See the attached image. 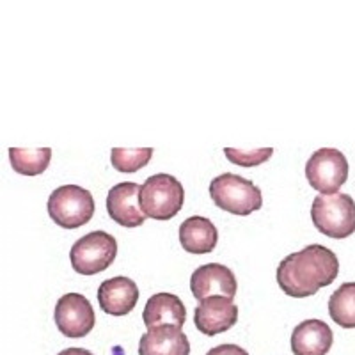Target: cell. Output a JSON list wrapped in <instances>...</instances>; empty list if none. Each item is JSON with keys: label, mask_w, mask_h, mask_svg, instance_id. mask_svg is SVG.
<instances>
[{"label": "cell", "mask_w": 355, "mask_h": 355, "mask_svg": "<svg viewBox=\"0 0 355 355\" xmlns=\"http://www.w3.org/2000/svg\"><path fill=\"white\" fill-rule=\"evenodd\" d=\"M338 274V256L327 247L313 243L279 263L277 284L293 299H306L334 283Z\"/></svg>", "instance_id": "1"}, {"label": "cell", "mask_w": 355, "mask_h": 355, "mask_svg": "<svg viewBox=\"0 0 355 355\" xmlns=\"http://www.w3.org/2000/svg\"><path fill=\"white\" fill-rule=\"evenodd\" d=\"M183 202H185V189L171 174H153L141 185L139 205L146 218L169 220L180 214Z\"/></svg>", "instance_id": "2"}, {"label": "cell", "mask_w": 355, "mask_h": 355, "mask_svg": "<svg viewBox=\"0 0 355 355\" xmlns=\"http://www.w3.org/2000/svg\"><path fill=\"white\" fill-rule=\"evenodd\" d=\"M311 218L316 230L329 239H348L355 233V201L348 194H320L313 199Z\"/></svg>", "instance_id": "3"}, {"label": "cell", "mask_w": 355, "mask_h": 355, "mask_svg": "<svg viewBox=\"0 0 355 355\" xmlns=\"http://www.w3.org/2000/svg\"><path fill=\"white\" fill-rule=\"evenodd\" d=\"M210 196L215 206L233 215H250L263 206L261 190L245 178L224 173L210 183Z\"/></svg>", "instance_id": "4"}, {"label": "cell", "mask_w": 355, "mask_h": 355, "mask_svg": "<svg viewBox=\"0 0 355 355\" xmlns=\"http://www.w3.org/2000/svg\"><path fill=\"white\" fill-rule=\"evenodd\" d=\"M49 215L59 227L77 230L94 215V199L89 190L78 185H62L49 198Z\"/></svg>", "instance_id": "5"}, {"label": "cell", "mask_w": 355, "mask_h": 355, "mask_svg": "<svg viewBox=\"0 0 355 355\" xmlns=\"http://www.w3.org/2000/svg\"><path fill=\"white\" fill-rule=\"evenodd\" d=\"M117 256V242L105 231H93L73 243L69 250L73 270L80 275H94L107 270Z\"/></svg>", "instance_id": "6"}, {"label": "cell", "mask_w": 355, "mask_h": 355, "mask_svg": "<svg viewBox=\"0 0 355 355\" xmlns=\"http://www.w3.org/2000/svg\"><path fill=\"white\" fill-rule=\"evenodd\" d=\"M306 178L309 185L323 196H334L348 180L347 157L336 148L315 151L306 164Z\"/></svg>", "instance_id": "7"}, {"label": "cell", "mask_w": 355, "mask_h": 355, "mask_svg": "<svg viewBox=\"0 0 355 355\" xmlns=\"http://www.w3.org/2000/svg\"><path fill=\"white\" fill-rule=\"evenodd\" d=\"M53 320L59 332L71 339L85 338L96 323L93 306L80 293L62 295L57 300Z\"/></svg>", "instance_id": "8"}, {"label": "cell", "mask_w": 355, "mask_h": 355, "mask_svg": "<svg viewBox=\"0 0 355 355\" xmlns=\"http://www.w3.org/2000/svg\"><path fill=\"white\" fill-rule=\"evenodd\" d=\"M239 322V306L230 297H208L196 307L194 323L205 336H217L230 331Z\"/></svg>", "instance_id": "9"}, {"label": "cell", "mask_w": 355, "mask_h": 355, "mask_svg": "<svg viewBox=\"0 0 355 355\" xmlns=\"http://www.w3.org/2000/svg\"><path fill=\"white\" fill-rule=\"evenodd\" d=\"M190 290L198 300H205L208 297H230L234 299L239 291V283L233 270L220 263H208L199 266L190 277Z\"/></svg>", "instance_id": "10"}, {"label": "cell", "mask_w": 355, "mask_h": 355, "mask_svg": "<svg viewBox=\"0 0 355 355\" xmlns=\"http://www.w3.org/2000/svg\"><path fill=\"white\" fill-rule=\"evenodd\" d=\"M141 187L133 182H123L114 185L107 196V211L114 222L123 227H139L146 217L139 205Z\"/></svg>", "instance_id": "11"}, {"label": "cell", "mask_w": 355, "mask_h": 355, "mask_svg": "<svg viewBox=\"0 0 355 355\" xmlns=\"http://www.w3.org/2000/svg\"><path fill=\"white\" fill-rule=\"evenodd\" d=\"M139 302V288L132 279L117 275L107 279L98 288V304L110 316H125Z\"/></svg>", "instance_id": "12"}, {"label": "cell", "mask_w": 355, "mask_h": 355, "mask_svg": "<svg viewBox=\"0 0 355 355\" xmlns=\"http://www.w3.org/2000/svg\"><path fill=\"white\" fill-rule=\"evenodd\" d=\"M334 334L322 320H304L293 329L291 352L293 355H327L332 348Z\"/></svg>", "instance_id": "13"}, {"label": "cell", "mask_w": 355, "mask_h": 355, "mask_svg": "<svg viewBox=\"0 0 355 355\" xmlns=\"http://www.w3.org/2000/svg\"><path fill=\"white\" fill-rule=\"evenodd\" d=\"M142 320L148 331L162 325H173L182 329L187 320L185 304L173 293H157L146 302Z\"/></svg>", "instance_id": "14"}, {"label": "cell", "mask_w": 355, "mask_h": 355, "mask_svg": "<svg viewBox=\"0 0 355 355\" xmlns=\"http://www.w3.org/2000/svg\"><path fill=\"white\" fill-rule=\"evenodd\" d=\"M139 355H190V343L180 327L162 325L142 334Z\"/></svg>", "instance_id": "15"}, {"label": "cell", "mask_w": 355, "mask_h": 355, "mask_svg": "<svg viewBox=\"0 0 355 355\" xmlns=\"http://www.w3.org/2000/svg\"><path fill=\"white\" fill-rule=\"evenodd\" d=\"M218 233L210 218L194 215L182 222L180 226V243L190 254H210L217 247Z\"/></svg>", "instance_id": "16"}, {"label": "cell", "mask_w": 355, "mask_h": 355, "mask_svg": "<svg viewBox=\"0 0 355 355\" xmlns=\"http://www.w3.org/2000/svg\"><path fill=\"white\" fill-rule=\"evenodd\" d=\"M9 160L12 169L24 176H37L49 169L52 162V150L50 148H11Z\"/></svg>", "instance_id": "17"}, {"label": "cell", "mask_w": 355, "mask_h": 355, "mask_svg": "<svg viewBox=\"0 0 355 355\" xmlns=\"http://www.w3.org/2000/svg\"><path fill=\"white\" fill-rule=\"evenodd\" d=\"M329 315L343 329H355V283H345L329 299Z\"/></svg>", "instance_id": "18"}, {"label": "cell", "mask_w": 355, "mask_h": 355, "mask_svg": "<svg viewBox=\"0 0 355 355\" xmlns=\"http://www.w3.org/2000/svg\"><path fill=\"white\" fill-rule=\"evenodd\" d=\"M153 157V148H114L110 162L119 173H137L146 167Z\"/></svg>", "instance_id": "19"}, {"label": "cell", "mask_w": 355, "mask_h": 355, "mask_svg": "<svg viewBox=\"0 0 355 355\" xmlns=\"http://www.w3.org/2000/svg\"><path fill=\"white\" fill-rule=\"evenodd\" d=\"M224 155L227 157V160L236 164V166L242 167H256L265 164L266 160H270V157L274 155L272 148H258V150H234V148H226Z\"/></svg>", "instance_id": "20"}, {"label": "cell", "mask_w": 355, "mask_h": 355, "mask_svg": "<svg viewBox=\"0 0 355 355\" xmlns=\"http://www.w3.org/2000/svg\"><path fill=\"white\" fill-rule=\"evenodd\" d=\"M206 355H249L242 347L239 345H231V343H224L218 345V347L211 348L210 352Z\"/></svg>", "instance_id": "21"}, {"label": "cell", "mask_w": 355, "mask_h": 355, "mask_svg": "<svg viewBox=\"0 0 355 355\" xmlns=\"http://www.w3.org/2000/svg\"><path fill=\"white\" fill-rule=\"evenodd\" d=\"M57 355H94L93 352L85 350V348H66V350H62L61 354Z\"/></svg>", "instance_id": "22"}]
</instances>
